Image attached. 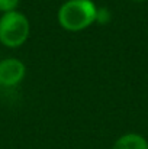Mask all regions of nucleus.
Here are the masks:
<instances>
[{
	"instance_id": "1",
	"label": "nucleus",
	"mask_w": 148,
	"mask_h": 149,
	"mask_svg": "<svg viewBox=\"0 0 148 149\" xmlns=\"http://www.w3.org/2000/svg\"><path fill=\"white\" fill-rule=\"evenodd\" d=\"M97 19V9L92 0H68L65 1L60 12V25L67 31H81L90 26Z\"/></svg>"
},
{
	"instance_id": "2",
	"label": "nucleus",
	"mask_w": 148,
	"mask_h": 149,
	"mask_svg": "<svg viewBox=\"0 0 148 149\" xmlns=\"http://www.w3.org/2000/svg\"><path fill=\"white\" fill-rule=\"evenodd\" d=\"M29 35V22L25 15L13 10L0 17V42L9 48L20 47Z\"/></svg>"
},
{
	"instance_id": "3",
	"label": "nucleus",
	"mask_w": 148,
	"mask_h": 149,
	"mask_svg": "<svg viewBox=\"0 0 148 149\" xmlns=\"http://www.w3.org/2000/svg\"><path fill=\"white\" fill-rule=\"evenodd\" d=\"M25 77V65L15 58H7L0 62V84L6 87L16 86Z\"/></svg>"
},
{
	"instance_id": "4",
	"label": "nucleus",
	"mask_w": 148,
	"mask_h": 149,
	"mask_svg": "<svg viewBox=\"0 0 148 149\" xmlns=\"http://www.w3.org/2000/svg\"><path fill=\"white\" fill-rule=\"evenodd\" d=\"M112 149H148V142L137 133H128L121 136Z\"/></svg>"
},
{
	"instance_id": "5",
	"label": "nucleus",
	"mask_w": 148,
	"mask_h": 149,
	"mask_svg": "<svg viewBox=\"0 0 148 149\" xmlns=\"http://www.w3.org/2000/svg\"><path fill=\"white\" fill-rule=\"evenodd\" d=\"M18 4H19V0H0V12L3 13L13 12Z\"/></svg>"
},
{
	"instance_id": "6",
	"label": "nucleus",
	"mask_w": 148,
	"mask_h": 149,
	"mask_svg": "<svg viewBox=\"0 0 148 149\" xmlns=\"http://www.w3.org/2000/svg\"><path fill=\"white\" fill-rule=\"evenodd\" d=\"M134 1H144V0H134Z\"/></svg>"
}]
</instances>
